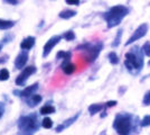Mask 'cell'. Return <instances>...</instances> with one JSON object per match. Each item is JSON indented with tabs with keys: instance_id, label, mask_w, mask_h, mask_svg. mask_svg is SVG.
I'll list each match as a JSON object with an SVG mask.
<instances>
[{
	"instance_id": "cell-1",
	"label": "cell",
	"mask_w": 150,
	"mask_h": 135,
	"mask_svg": "<svg viewBox=\"0 0 150 135\" xmlns=\"http://www.w3.org/2000/svg\"><path fill=\"white\" fill-rule=\"evenodd\" d=\"M137 124H140L136 116L128 114V113H119L115 115L113 121V129L120 135H129L137 131Z\"/></svg>"
},
{
	"instance_id": "cell-2",
	"label": "cell",
	"mask_w": 150,
	"mask_h": 135,
	"mask_svg": "<svg viewBox=\"0 0 150 135\" xmlns=\"http://www.w3.org/2000/svg\"><path fill=\"white\" fill-rule=\"evenodd\" d=\"M144 52L142 47L140 49L139 46H133L132 50L128 53H125V65L127 69L134 73L136 70L137 72L142 70L144 68Z\"/></svg>"
},
{
	"instance_id": "cell-3",
	"label": "cell",
	"mask_w": 150,
	"mask_h": 135,
	"mask_svg": "<svg viewBox=\"0 0 150 135\" xmlns=\"http://www.w3.org/2000/svg\"><path fill=\"white\" fill-rule=\"evenodd\" d=\"M129 8L123 5H117L111 7L106 13L103 14V18L106 21L108 28H113L115 26L120 25V23L123 20L125 16L129 15Z\"/></svg>"
},
{
	"instance_id": "cell-4",
	"label": "cell",
	"mask_w": 150,
	"mask_h": 135,
	"mask_svg": "<svg viewBox=\"0 0 150 135\" xmlns=\"http://www.w3.org/2000/svg\"><path fill=\"white\" fill-rule=\"evenodd\" d=\"M17 126H18V134L30 135L35 134L39 129L40 123L37 114H29V115L20 116Z\"/></svg>"
},
{
	"instance_id": "cell-5",
	"label": "cell",
	"mask_w": 150,
	"mask_h": 135,
	"mask_svg": "<svg viewBox=\"0 0 150 135\" xmlns=\"http://www.w3.org/2000/svg\"><path fill=\"white\" fill-rule=\"evenodd\" d=\"M103 49V42H95V43H83L76 47L77 51H83V58L88 63L94 62L98 56L100 55L101 51Z\"/></svg>"
},
{
	"instance_id": "cell-6",
	"label": "cell",
	"mask_w": 150,
	"mask_h": 135,
	"mask_svg": "<svg viewBox=\"0 0 150 135\" xmlns=\"http://www.w3.org/2000/svg\"><path fill=\"white\" fill-rule=\"evenodd\" d=\"M34 73H36V66L34 65H29V66H26L23 69L21 73L19 74L17 79H16V84L19 86V87H24L28 80V78L33 76Z\"/></svg>"
},
{
	"instance_id": "cell-7",
	"label": "cell",
	"mask_w": 150,
	"mask_h": 135,
	"mask_svg": "<svg viewBox=\"0 0 150 135\" xmlns=\"http://www.w3.org/2000/svg\"><path fill=\"white\" fill-rule=\"evenodd\" d=\"M148 29H149V25L147 24V23H144V24H141V25L138 27L137 29L133 32L132 34V36L130 39H128L127 42H125V45L128 46V45L132 44L133 42H136V41H139L140 39H142L146 35H147V33H148Z\"/></svg>"
},
{
	"instance_id": "cell-8",
	"label": "cell",
	"mask_w": 150,
	"mask_h": 135,
	"mask_svg": "<svg viewBox=\"0 0 150 135\" xmlns=\"http://www.w3.org/2000/svg\"><path fill=\"white\" fill-rule=\"evenodd\" d=\"M63 39V35H54L52 36L44 45V49H43V58H47L50 55V53L52 52V50Z\"/></svg>"
},
{
	"instance_id": "cell-9",
	"label": "cell",
	"mask_w": 150,
	"mask_h": 135,
	"mask_svg": "<svg viewBox=\"0 0 150 135\" xmlns=\"http://www.w3.org/2000/svg\"><path fill=\"white\" fill-rule=\"evenodd\" d=\"M38 87H39V84L36 82V84H31V86L26 87V88H24L23 90H13V94L18 97L27 98V97H30L31 95H34L38 90Z\"/></svg>"
},
{
	"instance_id": "cell-10",
	"label": "cell",
	"mask_w": 150,
	"mask_h": 135,
	"mask_svg": "<svg viewBox=\"0 0 150 135\" xmlns=\"http://www.w3.org/2000/svg\"><path fill=\"white\" fill-rule=\"evenodd\" d=\"M28 59H29L28 51H27V50H23V51L17 55L16 60H15V66H16V69H18V70L24 69L26 63H27V61H28Z\"/></svg>"
},
{
	"instance_id": "cell-11",
	"label": "cell",
	"mask_w": 150,
	"mask_h": 135,
	"mask_svg": "<svg viewBox=\"0 0 150 135\" xmlns=\"http://www.w3.org/2000/svg\"><path fill=\"white\" fill-rule=\"evenodd\" d=\"M80 113H77L76 115H74V116H72L71 118H69V119H66V121H64V123H62L61 125H58L56 127V129H55V132L56 133H61V132H63L65 129H67V127H69L71 125H73L76 121H77V118L80 117Z\"/></svg>"
},
{
	"instance_id": "cell-12",
	"label": "cell",
	"mask_w": 150,
	"mask_h": 135,
	"mask_svg": "<svg viewBox=\"0 0 150 135\" xmlns=\"http://www.w3.org/2000/svg\"><path fill=\"white\" fill-rule=\"evenodd\" d=\"M61 69H62L64 74L71 76V74H73L75 72L76 66H75V64H73L71 62V60H63V63L61 64Z\"/></svg>"
},
{
	"instance_id": "cell-13",
	"label": "cell",
	"mask_w": 150,
	"mask_h": 135,
	"mask_svg": "<svg viewBox=\"0 0 150 135\" xmlns=\"http://www.w3.org/2000/svg\"><path fill=\"white\" fill-rule=\"evenodd\" d=\"M35 41H36V39H35L34 36H28V37H26V39H24V41H21V43H20L21 50H27V51H29L30 49L34 47Z\"/></svg>"
},
{
	"instance_id": "cell-14",
	"label": "cell",
	"mask_w": 150,
	"mask_h": 135,
	"mask_svg": "<svg viewBox=\"0 0 150 135\" xmlns=\"http://www.w3.org/2000/svg\"><path fill=\"white\" fill-rule=\"evenodd\" d=\"M42 96L40 95H36V94H34V95H31L30 97H27L25 98L26 103L27 105L29 106V107H35V106H37L38 104L42 101Z\"/></svg>"
},
{
	"instance_id": "cell-15",
	"label": "cell",
	"mask_w": 150,
	"mask_h": 135,
	"mask_svg": "<svg viewBox=\"0 0 150 135\" xmlns=\"http://www.w3.org/2000/svg\"><path fill=\"white\" fill-rule=\"evenodd\" d=\"M102 109H104V105L103 104H92V105L88 106V113L92 116L100 113Z\"/></svg>"
},
{
	"instance_id": "cell-16",
	"label": "cell",
	"mask_w": 150,
	"mask_h": 135,
	"mask_svg": "<svg viewBox=\"0 0 150 135\" xmlns=\"http://www.w3.org/2000/svg\"><path fill=\"white\" fill-rule=\"evenodd\" d=\"M16 25V21L13 20H7V19H0V29L1 31H7L13 28Z\"/></svg>"
},
{
	"instance_id": "cell-17",
	"label": "cell",
	"mask_w": 150,
	"mask_h": 135,
	"mask_svg": "<svg viewBox=\"0 0 150 135\" xmlns=\"http://www.w3.org/2000/svg\"><path fill=\"white\" fill-rule=\"evenodd\" d=\"M76 11L75 10H71V9H65V10H62L61 13L58 14V16H59V18H62V19H69V18H72V17H74L76 16Z\"/></svg>"
},
{
	"instance_id": "cell-18",
	"label": "cell",
	"mask_w": 150,
	"mask_h": 135,
	"mask_svg": "<svg viewBox=\"0 0 150 135\" xmlns=\"http://www.w3.org/2000/svg\"><path fill=\"white\" fill-rule=\"evenodd\" d=\"M55 113V107L52 105H45L40 108V114L42 115H50Z\"/></svg>"
},
{
	"instance_id": "cell-19",
	"label": "cell",
	"mask_w": 150,
	"mask_h": 135,
	"mask_svg": "<svg viewBox=\"0 0 150 135\" xmlns=\"http://www.w3.org/2000/svg\"><path fill=\"white\" fill-rule=\"evenodd\" d=\"M72 58V53L71 52L59 51L56 54V59H61V60H71Z\"/></svg>"
},
{
	"instance_id": "cell-20",
	"label": "cell",
	"mask_w": 150,
	"mask_h": 135,
	"mask_svg": "<svg viewBox=\"0 0 150 135\" xmlns=\"http://www.w3.org/2000/svg\"><path fill=\"white\" fill-rule=\"evenodd\" d=\"M108 58H109V61H110V63L111 64H118L120 62L119 58H118V55H117V53L115 52H110L109 53V55H108Z\"/></svg>"
},
{
	"instance_id": "cell-21",
	"label": "cell",
	"mask_w": 150,
	"mask_h": 135,
	"mask_svg": "<svg viewBox=\"0 0 150 135\" xmlns=\"http://www.w3.org/2000/svg\"><path fill=\"white\" fill-rule=\"evenodd\" d=\"M122 34H123V29H121L120 28L118 33H117V36H115V39L113 41L112 43V47H118L120 45V42H121V37H122Z\"/></svg>"
},
{
	"instance_id": "cell-22",
	"label": "cell",
	"mask_w": 150,
	"mask_h": 135,
	"mask_svg": "<svg viewBox=\"0 0 150 135\" xmlns=\"http://www.w3.org/2000/svg\"><path fill=\"white\" fill-rule=\"evenodd\" d=\"M13 39V35H10V34H8V35H6L4 39H1V42H0V52H1V50H2V47L4 46H6L11 39Z\"/></svg>"
},
{
	"instance_id": "cell-23",
	"label": "cell",
	"mask_w": 150,
	"mask_h": 135,
	"mask_svg": "<svg viewBox=\"0 0 150 135\" xmlns=\"http://www.w3.org/2000/svg\"><path fill=\"white\" fill-rule=\"evenodd\" d=\"M42 126L46 129H52V127H53V121H52V118H50V117H45L44 119L42 121Z\"/></svg>"
},
{
	"instance_id": "cell-24",
	"label": "cell",
	"mask_w": 150,
	"mask_h": 135,
	"mask_svg": "<svg viewBox=\"0 0 150 135\" xmlns=\"http://www.w3.org/2000/svg\"><path fill=\"white\" fill-rule=\"evenodd\" d=\"M10 77V74H9V71L7 70V69H1L0 70V81H7L8 79Z\"/></svg>"
},
{
	"instance_id": "cell-25",
	"label": "cell",
	"mask_w": 150,
	"mask_h": 135,
	"mask_svg": "<svg viewBox=\"0 0 150 135\" xmlns=\"http://www.w3.org/2000/svg\"><path fill=\"white\" fill-rule=\"evenodd\" d=\"M63 37L66 39V41H73L75 39V34L73 31H67L63 34Z\"/></svg>"
},
{
	"instance_id": "cell-26",
	"label": "cell",
	"mask_w": 150,
	"mask_h": 135,
	"mask_svg": "<svg viewBox=\"0 0 150 135\" xmlns=\"http://www.w3.org/2000/svg\"><path fill=\"white\" fill-rule=\"evenodd\" d=\"M150 125V115H146L141 119V122H140V126L141 127H147V126H149Z\"/></svg>"
},
{
	"instance_id": "cell-27",
	"label": "cell",
	"mask_w": 150,
	"mask_h": 135,
	"mask_svg": "<svg viewBox=\"0 0 150 135\" xmlns=\"http://www.w3.org/2000/svg\"><path fill=\"white\" fill-rule=\"evenodd\" d=\"M142 104L144 106H149L150 105V90L146 92V95L144 97V100H142Z\"/></svg>"
},
{
	"instance_id": "cell-28",
	"label": "cell",
	"mask_w": 150,
	"mask_h": 135,
	"mask_svg": "<svg viewBox=\"0 0 150 135\" xmlns=\"http://www.w3.org/2000/svg\"><path fill=\"white\" fill-rule=\"evenodd\" d=\"M142 50H144V55L150 56V43L149 42L144 43V45L142 46Z\"/></svg>"
},
{
	"instance_id": "cell-29",
	"label": "cell",
	"mask_w": 150,
	"mask_h": 135,
	"mask_svg": "<svg viewBox=\"0 0 150 135\" xmlns=\"http://www.w3.org/2000/svg\"><path fill=\"white\" fill-rule=\"evenodd\" d=\"M65 2L67 5H71V6H79L80 5V0H65Z\"/></svg>"
},
{
	"instance_id": "cell-30",
	"label": "cell",
	"mask_w": 150,
	"mask_h": 135,
	"mask_svg": "<svg viewBox=\"0 0 150 135\" xmlns=\"http://www.w3.org/2000/svg\"><path fill=\"white\" fill-rule=\"evenodd\" d=\"M4 114H5V104L0 101V119L2 118Z\"/></svg>"
},
{
	"instance_id": "cell-31",
	"label": "cell",
	"mask_w": 150,
	"mask_h": 135,
	"mask_svg": "<svg viewBox=\"0 0 150 135\" xmlns=\"http://www.w3.org/2000/svg\"><path fill=\"white\" fill-rule=\"evenodd\" d=\"M117 104H118L117 100H110V101L106 103V107H114Z\"/></svg>"
},
{
	"instance_id": "cell-32",
	"label": "cell",
	"mask_w": 150,
	"mask_h": 135,
	"mask_svg": "<svg viewBox=\"0 0 150 135\" xmlns=\"http://www.w3.org/2000/svg\"><path fill=\"white\" fill-rule=\"evenodd\" d=\"M4 1L9 4V5H13V6H16L18 4V0H4Z\"/></svg>"
},
{
	"instance_id": "cell-33",
	"label": "cell",
	"mask_w": 150,
	"mask_h": 135,
	"mask_svg": "<svg viewBox=\"0 0 150 135\" xmlns=\"http://www.w3.org/2000/svg\"><path fill=\"white\" fill-rule=\"evenodd\" d=\"M148 64H149V65H150V61H149V62H148Z\"/></svg>"
}]
</instances>
